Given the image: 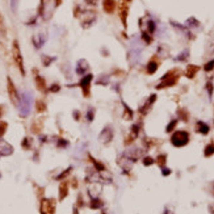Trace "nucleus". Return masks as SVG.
Returning <instances> with one entry per match:
<instances>
[{"instance_id": "a878e982", "label": "nucleus", "mask_w": 214, "mask_h": 214, "mask_svg": "<svg viewBox=\"0 0 214 214\" xmlns=\"http://www.w3.org/2000/svg\"><path fill=\"white\" fill-rule=\"evenodd\" d=\"M36 109H37V112H45L46 103L44 100H37V103H36Z\"/></svg>"}, {"instance_id": "2f4dec72", "label": "nucleus", "mask_w": 214, "mask_h": 214, "mask_svg": "<svg viewBox=\"0 0 214 214\" xmlns=\"http://www.w3.org/2000/svg\"><path fill=\"white\" fill-rule=\"evenodd\" d=\"M188 54H189V50H184L176 59H177V61H185V59L188 58Z\"/></svg>"}, {"instance_id": "4468645a", "label": "nucleus", "mask_w": 214, "mask_h": 214, "mask_svg": "<svg viewBox=\"0 0 214 214\" xmlns=\"http://www.w3.org/2000/svg\"><path fill=\"white\" fill-rule=\"evenodd\" d=\"M120 17H121V21H122L124 26H126V17H127V5L121 3V7H120Z\"/></svg>"}, {"instance_id": "6ab92c4d", "label": "nucleus", "mask_w": 214, "mask_h": 214, "mask_svg": "<svg viewBox=\"0 0 214 214\" xmlns=\"http://www.w3.org/2000/svg\"><path fill=\"white\" fill-rule=\"evenodd\" d=\"M122 105H124V114H122L124 120H131V118H133V116H134L133 110H131L125 103H122Z\"/></svg>"}, {"instance_id": "f257e3e1", "label": "nucleus", "mask_w": 214, "mask_h": 214, "mask_svg": "<svg viewBox=\"0 0 214 214\" xmlns=\"http://www.w3.org/2000/svg\"><path fill=\"white\" fill-rule=\"evenodd\" d=\"M32 103H33V95L32 92H24L22 96L20 97V104H19V112L20 116L26 117L29 113H30L32 109Z\"/></svg>"}, {"instance_id": "a18cd8bd", "label": "nucleus", "mask_w": 214, "mask_h": 214, "mask_svg": "<svg viewBox=\"0 0 214 214\" xmlns=\"http://www.w3.org/2000/svg\"><path fill=\"white\" fill-rule=\"evenodd\" d=\"M0 32H4V20L1 15H0Z\"/></svg>"}, {"instance_id": "49530a36", "label": "nucleus", "mask_w": 214, "mask_h": 214, "mask_svg": "<svg viewBox=\"0 0 214 214\" xmlns=\"http://www.w3.org/2000/svg\"><path fill=\"white\" fill-rule=\"evenodd\" d=\"M74 118L76 121H79V118H80V112H79V110H74Z\"/></svg>"}, {"instance_id": "2eb2a0df", "label": "nucleus", "mask_w": 214, "mask_h": 214, "mask_svg": "<svg viewBox=\"0 0 214 214\" xmlns=\"http://www.w3.org/2000/svg\"><path fill=\"white\" fill-rule=\"evenodd\" d=\"M138 133H139V126H138V125H133V126L130 127V134H129V137H127L126 142L129 143L131 141H134L138 137Z\"/></svg>"}, {"instance_id": "aec40b11", "label": "nucleus", "mask_w": 214, "mask_h": 214, "mask_svg": "<svg viewBox=\"0 0 214 214\" xmlns=\"http://www.w3.org/2000/svg\"><path fill=\"white\" fill-rule=\"evenodd\" d=\"M158 67H159V64H158L155 61H151L150 63L147 64V74H150V75L155 74L156 70H158Z\"/></svg>"}, {"instance_id": "f8f14e48", "label": "nucleus", "mask_w": 214, "mask_h": 214, "mask_svg": "<svg viewBox=\"0 0 214 214\" xmlns=\"http://www.w3.org/2000/svg\"><path fill=\"white\" fill-rule=\"evenodd\" d=\"M116 8V1L114 0H103V9L107 13H113Z\"/></svg>"}, {"instance_id": "8fccbe9b", "label": "nucleus", "mask_w": 214, "mask_h": 214, "mask_svg": "<svg viewBox=\"0 0 214 214\" xmlns=\"http://www.w3.org/2000/svg\"><path fill=\"white\" fill-rule=\"evenodd\" d=\"M0 116H1V112H0Z\"/></svg>"}, {"instance_id": "09e8293b", "label": "nucleus", "mask_w": 214, "mask_h": 214, "mask_svg": "<svg viewBox=\"0 0 214 214\" xmlns=\"http://www.w3.org/2000/svg\"><path fill=\"white\" fill-rule=\"evenodd\" d=\"M125 1H131V0H125Z\"/></svg>"}, {"instance_id": "cd10ccee", "label": "nucleus", "mask_w": 214, "mask_h": 214, "mask_svg": "<svg viewBox=\"0 0 214 214\" xmlns=\"http://www.w3.org/2000/svg\"><path fill=\"white\" fill-rule=\"evenodd\" d=\"M87 121L88 122H92V121H93V117H95V109L93 108H90V109L87 110Z\"/></svg>"}, {"instance_id": "bb28decb", "label": "nucleus", "mask_w": 214, "mask_h": 214, "mask_svg": "<svg viewBox=\"0 0 214 214\" xmlns=\"http://www.w3.org/2000/svg\"><path fill=\"white\" fill-rule=\"evenodd\" d=\"M205 156H212L213 154H214V144L213 143H210V144H208V146L205 147Z\"/></svg>"}, {"instance_id": "39448f33", "label": "nucleus", "mask_w": 214, "mask_h": 214, "mask_svg": "<svg viewBox=\"0 0 214 214\" xmlns=\"http://www.w3.org/2000/svg\"><path fill=\"white\" fill-rule=\"evenodd\" d=\"M92 78H93V75L92 74H87L84 78L80 79V81H79V87H80L81 91H83L84 97L90 96V84L92 81Z\"/></svg>"}, {"instance_id": "c756f323", "label": "nucleus", "mask_w": 214, "mask_h": 214, "mask_svg": "<svg viewBox=\"0 0 214 214\" xmlns=\"http://www.w3.org/2000/svg\"><path fill=\"white\" fill-rule=\"evenodd\" d=\"M177 125V120H172L171 122L167 125V127H166V131L167 133H170V131H172L173 129H175V126Z\"/></svg>"}, {"instance_id": "b1692460", "label": "nucleus", "mask_w": 214, "mask_h": 214, "mask_svg": "<svg viewBox=\"0 0 214 214\" xmlns=\"http://www.w3.org/2000/svg\"><path fill=\"white\" fill-rule=\"evenodd\" d=\"M91 209H100L101 206H103V202L100 201V200L97 198V197H95V198L91 200V204H90Z\"/></svg>"}, {"instance_id": "20e7f679", "label": "nucleus", "mask_w": 214, "mask_h": 214, "mask_svg": "<svg viewBox=\"0 0 214 214\" xmlns=\"http://www.w3.org/2000/svg\"><path fill=\"white\" fill-rule=\"evenodd\" d=\"M12 54H13V59H15L16 64H17L20 72L22 75H25V70H24V61H22V55L20 51V46L17 41H13V46H12Z\"/></svg>"}, {"instance_id": "ddd939ff", "label": "nucleus", "mask_w": 214, "mask_h": 214, "mask_svg": "<svg viewBox=\"0 0 214 214\" xmlns=\"http://www.w3.org/2000/svg\"><path fill=\"white\" fill-rule=\"evenodd\" d=\"M87 70H88V62L85 61V59H80V61L78 62L76 74H78V75H83Z\"/></svg>"}, {"instance_id": "0eeeda50", "label": "nucleus", "mask_w": 214, "mask_h": 214, "mask_svg": "<svg viewBox=\"0 0 214 214\" xmlns=\"http://www.w3.org/2000/svg\"><path fill=\"white\" fill-rule=\"evenodd\" d=\"M8 95H9V97H11V101L15 105L20 104V97H19L17 90H16L15 84H13V81L9 78H8Z\"/></svg>"}, {"instance_id": "3c124183", "label": "nucleus", "mask_w": 214, "mask_h": 214, "mask_svg": "<svg viewBox=\"0 0 214 214\" xmlns=\"http://www.w3.org/2000/svg\"><path fill=\"white\" fill-rule=\"evenodd\" d=\"M0 177H1V175H0Z\"/></svg>"}, {"instance_id": "9d476101", "label": "nucleus", "mask_w": 214, "mask_h": 214, "mask_svg": "<svg viewBox=\"0 0 214 214\" xmlns=\"http://www.w3.org/2000/svg\"><path fill=\"white\" fill-rule=\"evenodd\" d=\"M141 155H142V151L139 149H130L124 154V156L127 158V159L131 160V162H136L138 158H141Z\"/></svg>"}, {"instance_id": "72a5a7b5", "label": "nucleus", "mask_w": 214, "mask_h": 214, "mask_svg": "<svg viewBox=\"0 0 214 214\" xmlns=\"http://www.w3.org/2000/svg\"><path fill=\"white\" fill-rule=\"evenodd\" d=\"M154 163H155V160H154L153 158H150V156L143 158V164L144 166H151V164H154Z\"/></svg>"}, {"instance_id": "a19ab883", "label": "nucleus", "mask_w": 214, "mask_h": 214, "mask_svg": "<svg viewBox=\"0 0 214 214\" xmlns=\"http://www.w3.org/2000/svg\"><path fill=\"white\" fill-rule=\"evenodd\" d=\"M156 160H158V163H159L160 166L163 167V164L166 163V155H160V156H158V159H156Z\"/></svg>"}, {"instance_id": "c9c22d12", "label": "nucleus", "mask_w": 214, "mask_h": 214, "mask_svg": "<svg viewBox=\"0 0 214 214\" xmlns=\"http://www.w3.org/2000/svg\"><path fill=\"white\" fill-rule=\"evenodd\" d=\"M53 61H54V58H47L46 55H44V57H42V62H44V64H45V66H49Z\"/></svg>"}, {"instance_id": "7c9ffc66", "label": "nucleus", "mask_w": 214, "mask_h": 214, "mask_svg": "<svg viewBox=\"0 0 214 214\" xmlns=\"http://www.w3.org/2000/svg\"><path fill=\"white\" fill-rule=\"evenodd\" d=\"M213 68H214V59H212V61L208 62V63H206L205 66H204V70H205V71H208V72H209V71H212Z\"/></svg>"}, {"instance_id": "4c0bfd02", "label": "nucleus", "mask_w": 214, "mask_h": 214, "mask_svg": "<svg viewBox=\"0 0 214 214\" xmlns=\"http://www.w3.org/2000/svg\"><path fill=\"white\" fill-rule=\"evenodd\" d=\"M177 113H179V116H181V117H183L181 120H184V121L188 120V114H187V112L184 110V109H180L179 112H177Z\"/></svg>"}, {"instance_id": "c03bdc74", "label": "nucleus", "mask_w": 214, "mask_h": 214, "mask_svg": "<svg viewBox=\"0 0 214 214\" xmlns=\"http://www.w3.org/2000/svg\"><path fill=\"white\" fill-rule=\"evenodd\" d=\"M170 173H171V170H170V168H166V167H163V168H162V175H163V176H168Z\"/></svg>"}, {"instance_id": "37998d69", "label": "nucleus", "mask_w": 214, "mask_h": 214, "mask_svg": "<svg viewBox=\"0 0 214 214\" xmlns=\"http://www.w3.org/2000/svg\"><path fill=\"white\" fill-rule=\"evenodd\" d=\"M68 144L67 141H64V139H59L58 141V147H66Z\"/></svg>"}, {"instance_id": "58836bf2", "label": "nucleus", "mask_w": 214, "mask_h": 214, "mask_svg": "<svg viewBox=\"0 0 214 214\" xmlns=\"http://www.w3.org/2000/svg\"><path fill=\"white\" fill-rule=\"evenodd\" d=\"M7 130V124L5 122H0V137H3V134Z\"/></svg>"}, {"instance_id": "393cba45", "label": "nucleus", "mask_w": 214, "mask_h": 214, "mask_svg": "<svg viewBox=\"0 0 214 214\" xmlns=\"http://www.w3.org/2000/svg\"><path fill=\"white\" fill-rule=\"evenodd\" d=\"M155 29H156L155 22H154L153 20H149V21H147V30H143V32H147L149 34H153V33L155 32Z\"/></svg>"}, {"instance_id": "c85d7f7f", "label": "nucleus", "mask_w": 214, "mask_h": 214, "mask_svg": "<svg viewBox=\"0 0 214 214\" xmlns=\"http://www.w3.org/2000/svg\"><path fill=\"white\" fill-rule=\"evenodd\" d=\"M97 84H103V85H107L108 83H109V78L107 76V75H103V78H98L97 79V81H96Z\"/></svg>"}, {"instance_id": "9b49d317", "label": "nucleus", "mask_w": 214, "mask_h": 214, "mask_svg": "<svg viewBox=\"0 0 214 214\" xmlns=\"http://www.w3.org/2000/svg\"><path fill=\"white\" fill-rule=\"evenodd\" d=\"M155 100H156V95H151V96L149 97V100L144 103V105H142V108L139 109L141 112V114H146L147 112L150 110V108H151V105H153L154 103H155Z\"/></svg>"}, {"instance_id": "f3484780", "label": "nucleus", "mask_w": 214, "mask_h": 214, "mask_svg": "<svg viewBox=\"0 0 214 214\" xmlns=\"http://www.w3.org/2000/svg\"><path fill=\"white\" fill-rule=\"evenodd\" d=\"M197 71H198V67H197V66L189 64L188 67H187V70H185V76L189 78V79L195 78V75L197 74Z\"/></svg>"}, {"instance_id": "5701e85b", "label": "nucleus", "mask_w": 214, "mask_h": 214, "mask_svg": "<svg viewBox=\"0 0 214 214\" xmlns=\"http://www.w3.org/2000/svg\"><path fill=\"white\" fill-rule=\"evenodd\" d=\"M67 183H62L61 187H59V192H61V195H59V198L63 200L66 196H67Z\"/></svg>"}, {"instance_id": "79ce46f5", "label": "nucleus", "mask_w": 214, "mask_h": 214, "mask_svg": "<svg viewBox=\"0 0 214 214\" xmlns=\"http://www.w3.org/2000/svg\"><path fill=\"white\" fill-rule=\"evenodd\" d=\"M71 170H72V167H70V168H67V170H66V171H64V172H63V173H62V175H59V176H58V180H61V179H63V177H64V176H67V175H68V173H70V172H71Z\"/></svg>"}, {"instance_id": "412c9836", "label": "nucleus", "mask_w": 214, "mask_h": 214, "mask_svg": "<svg viewBox=\"0 0 214 214\" xmlns=\"http://www.w3.org/2000/svg\"><path fill=\"white\" fill-rule=\"evenodd\" d=\"M33 42H34L36 47H41V46L44 45V42H45V37L42 34H38V36H36V37L33 38Z\"/></svg>"}, {"instance_id": "e433bc0d", "label": "nucleus", "mask_w": 214, "mask_h": 214, "mask_svg": "<svg viewBox=\"0 0 214 214\" xmlns=\"http://www.w3.org/2000/svg\"><path fill=\"white\" fill-rule=\"evenodd\" d=\"M206 90L209 92V96L212 97V95H213V83L212 81H208V83H206Z\"/></svg>"}, {"instance_id": "423d86ee", "label": "nucleus", "mask_w": 214, "mask_h": 214, "mask_svg": "<svg viewBox=\"0 0 214 214\" xmlns=\"http://www.w3.org/2000/svg\"><path fill=\"white\" fill-rule=\"evenodd\" d=\"M113 139V127L110 126H107L104 127L103 130H101L100 136H98V141H100L101 143H109L110 141Z\"/></svg>"}, {"instance_id": "ea45409f", "label": "nucleus", "mask_w": 214, "mask_h": 214, "mask_svg": "<svg viewBox=\"0 0 214 214\" xmlns=\"http://www.w3.org/2000/svg\"><path fill=\"white\" fill-rule=\"evenodd\" d=\"M59 90H61V85H58V84H53L50 88H49V91L50 92H58Z\"/></svg>"}, {"instance_id": "6e6552de", "label": "nucleus", "mask_w": 214, "mask_h": 214, "mask_svg": "<svg viewBox=\"0 0 214 214\" xmlns=\"http://www.w3.org/2000/svg\"><path fill=\"white\" fill-rule=\"evenodd\" d=\"M55 209V202L54 200H42L41 202V214H53Z\"/></svg>"}, {"instance_id": "f03ea898", "label": "nucleus", "mask_w": 214, "mask_h": 214, "mask_svg": "<svg viewBox=\"0 0 214 214\" xmlns=\"http://www.w3.org/2000/svg\"><path fill=\"white\" fill-rule=\"evenodd\" d=\"M188 142H189V133L188 131H184V130L175 131V133L172 134V137H171V143H172L175 147H183Z\"/></svg>"}, {"instance_id": "a211bd4d", "label": "nucleus", "mask_w": 214, "mask_h": 214, "mask_svg": "<svg viewBox=\"0 0 214 214\" xmlns=\"http://www.w3.org/2000/svg\"><path fill=\"white\" fill-rule=\"evenodd\" d=\"M36 84H37V88L39 91H46V81L42 76L36 75Z\"/></svg>"}, {"instance_id": "7ed1b4c3", "label": "nucleus", "mask_w": 214, "mask_h": 214, "mask_svg": "<svg viewBox=\"0 0 214 214\" xmlns=\"http://www.w3.org/2000/svg\"><path fill=\"white\" fill-rule=\"evenodd\" d=\"M177 79H179V72L176 70H172L170 72H167L166 75L162 78V83L158 84V90H162V88H167V87H172L173 84H176Z\"/></svg>"}, {"instance_id": "473e14b6", "label": "nucleus", "mask_w": 214, "mask_h": 214, "mask_svg": "<svg viewBox=\"0 0 214 214\" xmlns=\"http://www.w3.org/2000/svg\"><path fill=\"white\" fill-rule=\"evenodd\" d=\"M30 146H32V139L30 138H25V139L22 141V147H24V149H30Z\"/></svg>"}, {"instance_id": "dca6fc26", "label": "nucleus", "mask_w": 214, "mask_h": 214, "mask_svg": "<svg viewBox=\"0 0 214 214\" xmlns=\"http://www.w3.org/2000/svg\"><path fill=\"white\" fill-rule=\"evenodd\" d=\"M196 127H197V131H200L201 134H208L209 133V125L205 124L204 121H197L196 124Z\"/></svg>"}, {"instance_id": "4be33fe9", "label": "nucleus", "mask_w": 214, "mask_h": 214, "mask_svg": "<svg viewBox=\"0 0 214 214\" xmlns=\"http://www.w3.org/2000/svg\"><path fill=\"white\" fill-rule=\"evenodd\" d=\"M185 25L188 26V28H198V26H200V22L197 21L195 17H189L188 20H187Z\"/></svg>"}, {"instance_id": "1a4fd4ad", "label": "nucleus", "mask_w": 214, "mask_h": 214, "mask_svg": "<svg viewBox=\"0 0 214 214\" xmlns=\"http://www.w3.org/2000/svg\"><path fill=\"white\" fill-rule=\"evenodd\" d=\"M12 153H13V147L11 144L4 139H0V155L8 156V155H11Z\"/></svg>"}, {"instance_id": "de8ad7c7", "label": "nucleus", "mask_w": 214, "mask_h": 214, "mask_svg": "<svg viewBox=\"0 0 214 214\" xmlns=\"http://www.w3.org/2000/svg\"><path fill=\"white\" fill-rule=\"evenodd\" d=\"M17 1H19V0H12V8H13V11H16V5H17Z\"/></svg>"}, {"instance_id": "f704fd0d", "label": "nucleus", "mask_w": 214, "mask_h": 214, "mask_svg": "<svg viewBox=\"0 0 214 214\" xmlns=\"http://www.w3.org/2000/svg\"><path fill=\"white\" fill-rule=\"evenodd\" d=\"M142 38L144 39L146 44H151V36L147 32H142Z\"/></svg>"}]
</instances>
